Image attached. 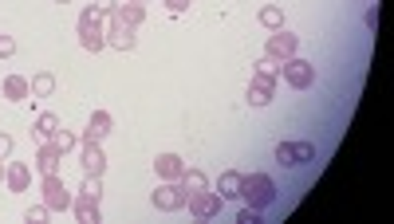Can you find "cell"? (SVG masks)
Returning a JSON list of instances; mask_svg holds the SVG:
<instances>
[{
    "instance_id": "1",
    "label": "cell",
    "mask_w": 394,
    "mask_h": 224,
    "mask_svg": "<svg viewBox=\"0 0 394 224\" xmlns=\"http://www.w3.org/2000/svg\"><path fill=\"white\" fill-rule=\"evenodd\" d=\"M241 197H245L248 209H260V213H265L276 201V181L268 173H245L241 177Z\"/></svg>"
},
{
    "instance_id": "2",
    "label": "cell",
    "mask_w": 394,
    "mask_h": 224,
    "mask_svg": "<svg viewBox=\"0 0 394 224\" xmlns=\"http://www.w3.org/2000/svg\"><path fill=\"white\" fill-rule=\"evenodd\" d=\"M79 44H83V51H95V55L107 48V28H103V16L95 8L79 12Z\"/></svg>"
},
{
    "instance_id": "3",
    "label": "cell",
    "mask_w": 394,
    "mask_h": 224,
    "mask_svg": "<svg viewBox=\"0 0 394 224\" xmlns=\"http://www.w3.org/2000/svg\"><path fill=\"white\" fill-rule=\"evenodd\" d=\"M280 75H284V83L292 91H307L315 83V63H307V59H300V55H292V59H284L280 63Z\"/></svg>"
},
{
    "instance_id": "4",
    "label": "cell",
    "mask_w": 394,
    "mask_h": 224,
    "mask_svg": "<svg viewBox=\"0 0 394 224\" xmlns=\"http://www.w3.org/2000/svg\"><path fill=\"white\" fill-rule=\"evenodd\" d=\"M276 162L288 169L307 166V162H315V142H307V138H300V142H280V146H276Z\"/></svg>"
},
{
    "instance_id": "5",
    "label": "cell",
    "mask_w": 394,
    "mask_h": 224,
    "mask_svg": "<svg viewBox=\"0 0 394 224\" xmlns=\"http://www.w3.org/2000/svg\"><path fill=\"white\" fill-rule=\"evenodd\" d=\"M39 189H44V205H48L51 213H68V209L75 205V197L68 193V185H63V177L59 173H48Z\"/></svg>"
},
{
    "instance_id": "6",
    "label": "cell",
    "mask_w": 394,
    "mask_h": 224,
    "mask_svg": "<svg viewBox=\"0 0 394 224\" xmlns=\"http://www.w3.org/2000/svg\"><path fill=\"white\" fill-rule=\"evenodd\" d=\"M150 201H154V209L158 213H177V209H186V189L177 185V181H162V185L154 189V197H150Z\"/></svg>"
},
{
    "instance_id": "7",
    "label": "cell",
    "mask_w": 394,
    "mask_h": 224,
    "mask_svg": "<svg viewBox=\"0 0 394 224\" xmlns=\"http://www.w3.org/2000/svg\"><path fill=\"white\" fill-rule=\"evenodd\" d=\"M296 51H300V36H292V32H272L268 36V44H265V55H272L276 63H284V59H292Z\"/></svg>"
},
{
    "instance_id": "8",
    "label": "cell",
    "mask_w": 394,
    "mask_h": 224,
    "mask_svg": "<svg viewBox=\"0 0 394 224\" xmlns=\"http://www.w3.org/2000/svg\"><path fill=\"white\" fill-rule=\"evenodd\" d=\"M186 205H189V213H193L197 220H213V216H221V205H225V201H221V193H209V189H201V193L189 197Z\"/></svg>"
},
{
    "instance_id": "9",
    "label": "cell",
    "mask_w": 394,
    "mask_h": 224,
    "mask_svg": "<svg viewBox=\"0 0 394 224\" xmlns=\"http://www.w3.org/2000/svg\"><path fill=\"white\" fill-rule=\"evenodd\" d=\"M272 95H276V79L256 75V71H253V83H248V91H245V103L260 110V107H268V103H272Z\"/></svg>"
},
{
    "instance_id": "10",
    "label": "cell",
    "mask_w": 394,
    "mask_h": 224,
    "mask_svg": "<svg viewBox=\"0 0 394 224\" xmlns=\"http://www.w3.org/2000/svg\"><path fill=\"white\" fill-rule=\"evenodd\" d=\"M79 166H83V173L103 177L107 173V154H103V146H99V142H83V150H79Z\"/></svg>"
},
{
    "instance_id": "11",
    "label": "cell",
    "mask_w": 394,
    "mask_h": 224,
    "mask_svg": "<svg viewBox=\"0 0 394 224\" xmlns=\"http://www.w3.org/2000/svg\"><path fill=\"white\" fill-rule=\"evenodd\" d=\"M138 28H130V24H122V20H115L110 16V28H107V44L110 48H118V51H134V44H138V36H134Z\"/></svg>"
},
{
    "instance_id": "12",
    "label": "cell",
    "mask_w": 394,
    "mask_h": 224,
    "mask_svg": "<svg viewBox=\"0 0 394 224\" xmlns=\"http://www.w3.org/2000/svg\"><path fill=\"white\" fill-rule=\"evenodd\" d=\"M110 126H115V118H110L107 110H95V114L87 118V130H83V142H103V138L110 134Z\"/></svg>"
},
{
    "instance_id": "13",
    "label": "cell",
    "mask_w": 394,
    "mask_h": 224,
    "mask_svg": "<svg viewBox=\"0 0 394 224\" xmlns=\"http://www.w3.org/2000/svg\"><path fill=\"white\" fill-rule=\"evenodd\" d=\"M4 185H8L12 193H28V185H32V169L24 166V162H12V166L4 169Z\"/></svg>"
},
{
    "instance_id": "14",
    "label": "cell",
    "mask_w": 394,
    "mask_h": 224,
    "mask_svg": "<svg viewBox=\"0 0 394 224\" xmlns=\"http://www.w3.org/2000/svg\"><path fill=\"white\" fill-rule=\"evenodd\" d=\"M0 91H4V98H8V103H24V98H32V83L24 75H4Z\"/></svg>"
},
{
    "instance_id": "15",
    "label": "cell",
    "mask_w": 394,
    "mask_h": 224,
    "mask_svg": "<svg viewBox=\"0 0 394 224\" xmlns=\"http://www.w3.org/2000/svg\"><path fill=\"white\" fill-rule=\"evenodd\" d=\"M59 162H63V154L56 150V142H44V146H39V154H36V169H39L44 177H48V173H59Z\"/></svg>"
},
{
    "instance_id": "16",
    "label": "cell",
    "mask_w": 394,
    "mask_h": 224,
    "mask_svg": "<svg viewBox=\"0 0 394 224\" xmlns=\"http://www.w3.org/2000/svg\"><path fill=\"white\" fill-rule=\"evenodd\" d=\"M182 169H186V162H182L177 154H158V162H154V173L162 177V181H177Z\"/></svg>"
},
{
    "instance_id": "17",
    "label": "cell",
    "mask_w": 394,
    "mask_h": 224,
    "mask_svg": "<svg viewBox=\"0 0 394 224\" xmlns=\"http://www.w3.org/2000/svg\"><path fill=\"white\" fill-rule=\"evenodd\" d=\"M241 169H225L221 173V181H217V193H221V201H233V197H241Z\"/></svg>"
},
{
    "instance_id": "18",
    "label": "cell",
    "mask_w": 394,
    "mask_h": 224,
    "mask_svg": "<svg viewBox=\"0 0 394 224\" xmlns=\"http://www.w3.org/2000/svg\"><path fill=\"white\" fill-rule=\"evenodd\" d=\"M177 185L186 189V197H193V193H201V189H209V177L201 173V169H182V177H177Z\"/></svg>"
},
{
    "instance_id": "19",
    "label": "cell",
    "mask_w": 394,
    "mask_h": 224,
    "mask_svg": "<svg viewBox=\"0 0 394 224\" xmlns=\"http://www.w3.org/2000/svg\"><path fill=\"white\" fill-rule=\"evenodd\" d=\"M59 126H63V122H59V118L51 114V110H44V114L36 118V126H32V134H36L39 142H51V138L59 134Z\"/></svg>"
},
{
    "instance_id": "20",
    "label": "cell",
    "mask_w": 394,
    "mask_h": 224,
    "mask_svg": "<svg viewBox=\"0 0 394 224\" xmlns=\"http://www.w3.org/2000/svg\"><path fill=\"white\" fill-rule=\"evenodd\" d=\"M75 216L79 224H103V213H99V201H87V197H75Z\"/></svg>"
},
{
    "instance_id": "21",
    "label": "cell",
    "mask_w": 394,
    "mask_h": 224,
    "mask_svg": "<svg viewBox=\"0 0 394 224\" xmlns=\"http://www.w3.org/2000/svg\"><path fill=\"white\" fill-rule=\"evenodd\" d=\"M115 20H122V24H130V28H138V24L146 20V4L127 0V4H118V8H115Z\"/></svg>"
},
{
    "instance_id": "22",
    "label": "cell",
    "mask_w": 394,
    "mask_h": 224,
    "mask_svg": "<svg viewBox=\"0 0 394 224\" xmlns=\"http://www.w3.org/2000/svg\"><path fill=\"white\" fill-rule=\"evenodd\" d=\"M28 83H32V95H36V98H51V95H56V75H51V71H36Z\"/></svg>"
},
{
    "instance_id": "23",
    "label": "cell",
    "mask_w": 394,
    "mask_h": 224,
    "mask_svg": "<svg viewBox=\"0 0 394 224\" xmlns=\"http://www.w3.org/2000/svg\"><path fill=\"white\" fill-rule=\"evenodd\" d=\"M260 28H268V32H280L284 28V8H280V4H265V8H260Z\"/></svg>"
},
{
    "instance_id": "24",
    "label": "cell",
    "mask_w": 394,
    "mask_h": 224,
    "mask_svg": "<svg viewBox=\"0 0 394 224\" xmlns=\"http://www.w3.org/2000/svg\"><path fill=\"white\" fill-rule=\"evenodd\" d=\"M79 197H87V201H103V177L83 173V189H79Z\"/></svg>"
},
{
    "instance_id": "25",
    "label": "cell",
    "mask_w": 394,
    "mask_h": 224,
    "mask_svg": "<svg viewBox=\"0 0 394 224\" xmlns=\"http://www.w3.org/2000/svg\"><path fill=\"white\" fill-rule=\"evenodd\" d=\"M51 142H56V150H59V154H68V150H75V146H79V138L71 134V130H63V126H59V134L51 138Z\"/></svg>"
},
{
    "instance_id": "26",
    "label": "cell",
    "mask_w": 394,
    "mask_h": 224,
    "mask_svg": "<svg viewBox=\"0 0 394 224\" xmlns=\"http://www.w3.org/2000/svg\"><path fill=\"white\" fill-rule=\"evenodd\" d=\"M48 216H51V209L44 205V201H39V205H32L28 213H24V220H28V224H44V220H48Z\"/></svg>"
},
{
    "instance_id": "27",
    "label": "cell",
    "mask_w": 394,
    "mask_h": 224,
    "mask_svg": "<svg viewBox=\"0 0 394 224\" xmlns=\"http://www.w3.org/2000/svg\"><path fill=\"white\" fill-rule=\"evenodd\" d=\"M256 75H268V79H280V63H276L272 55H265L260 63H256Z\"/></svg>"
},
{
    "instance_id": "28",
    "label": "cell",
    "mask_w": 394,
    "mask_h": 224,
    "mask_svg": "<svg viewBox=\"0 0 394 224\" xmlns=\"http://www.w3.org/2000/svg\"><path fill=\"white\" fill-rule=\"evenodd\" d=\"M236 224H260V209H241V213H236Z\"/></svg>"
},
{
    "instance_id": "29",
    "label": "cell",
    "mask_w": 394,
    "mask_h": 224,
    "mask_svg": "<svg viewBox=\"0 0 394 224\" xmlns=\"http://www.w3.org/2000/svg\"><path fill=\"white\" fill-rule=\"evenodd\" d=\"M91 8L99 12V16H115V8H118V0H95Z\"/></svg>"
},
{
    "instance_id": "30",
    "label": "cell",
    "mask_w": 394,
    "mask_h": 224,
    "mask_svg": "<svg viewBox=\"0 0 394 224\" xmlns=\"http://www.w3.org/2000/svg\"><path fill=\"white\" fill-rule=\"evenodd\" d=\"M16 55V39L12 36H0V59H12Z\"/></svg>"
},
{
    "instance_id": "31",
    "label": "cell",
    "mask_w": 394,
    "mask_h": 224,
    "mask_svg": "<svg viewBox=\"0 0 394 224\" xmlns=\"http://www.w3.org/2000/svg\"><path fill=\"white\" fill-rule=\"evenodd\" d=\"M12 146H16V142H12V134H4V130H0V162H4V157H12Z\"/></svg>"
},
{
    "instance_id": "32",
    "label": "cell",
    "mask_w": 394,
    "mask_h": 224,
    "mask_svg": "<svg viewBox=\"0 0 394 224\" xmlns=\"http://www.w3.org/2000/svg\"><path fill=\"white\" fill-rule=\"evenodd\" d=\"M166 8H170V16H182L189 8V0H166Z\"/></svg>"
},
{
    "instance_id": "33",
    "label": "cell",
    "mask_w": 394,
    "mask_h": 224,
    "mask_svg": "<svg viewBox=\"0 0 394 224\" xmlns=\"http://www.w3.org/2000/svg\"><path fill=\"white\" fill-rule=\"evenodd\" d=\"M367 28H379V4H374V8H367Z\"/></svg>"
},
{
    "instance_id": "34",
    "label": "cell",
    "mask_w": 394,
    "mask_h": 224,
    "mask_svg": "<svg viewBox=\"0 0 394 224\" xmlns=\"http://www.w3.org/2000/svg\"><path fill=\"white\" fill-rule=\"evenodd\" d=\"M134 4H150V0H134Z\"/></svg>"
},
{
    "instance_id": "35",
    "label": "cell",
    "mask_w": 394,
    "mask_h": 224,
    "mask_svg": "<svg viewBox=\"0 0 394 224\" xmlns=\"http://www.w3.org/2000/svg\"><path fill=\"white\" fill-rule=\"evenodd\" d=\"M56 4H71V0H56Z\"/></svg>"
},
{
    "instance_id": "36",
    "label": "cell",
    "mask_w": 394,
    "mask_h": 224,
    "mask_svg": "<svg viewBox=\"0 0 394 224\" xmlns=\"http://www.w3.org/2000/svg\"><path fill=\"white\" fill-rule=\"evenodd\" d=\"M0 177H4V166H0Z\"/></svg>"
}]
</instances>
